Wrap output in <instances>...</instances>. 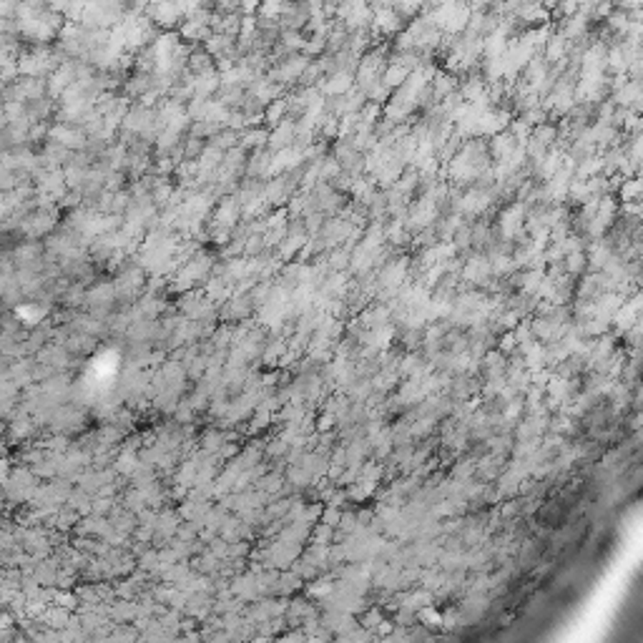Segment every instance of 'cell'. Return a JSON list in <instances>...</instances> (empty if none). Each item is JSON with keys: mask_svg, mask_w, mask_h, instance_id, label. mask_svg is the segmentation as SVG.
<instances>
[{"mask_svg": "<svg viewBox=\"0 0 643 643\" xmlns=\"http://www.w3.org/2000/svg\"><path fill=\"white\" fill-rule=\"evenodd\" d=\"M28 194H30L28 189H23V191H21V186L15 189V196H18V199H23V196H28ZM13 204H18V201H10V196H6V216H10V209H13Z\"/></svg>", "mask_w": 643, "mask_h": 643, "instance_id": "3", "label": "cell"}, {"mask_svg": "<svg viewBox=\"0 0 643 643\" xmlns=\"http://www.w3.org/2000/svg\"><path fill=\"white\" fill-rule=\"evenodd\" d=\"M269 141H271V148H289L291 141H297V124L294 121H282V126H277L274 128V133H269Z\"/></svg>", "mask_w": 643, "mask_h": 643, "instance_id": "2", "label": "cell"}, {"mask_svg": "<svg viewBox=\"0 0 643 643\" xmlns=\"http://www.w3.org/2000/svg\"><path fill=\"white\" fill-rule=\"evenodd\" d=\"M50 141L58 146H63V148H68V151H78V148H84L86 146V139H88V133L81 131V128H76V126L70 124H61V126H53L48 131Z\"/></svg>", "mask_w": 643, "mask_h": 643, "instance_id": "1", "label": "cell"}]
</instances>
